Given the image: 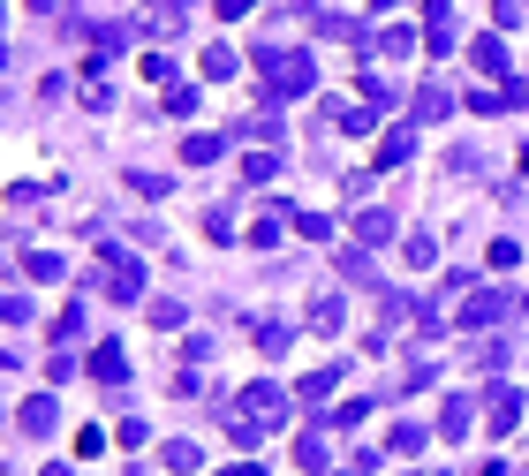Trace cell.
Wrapping results in <instances>:
<instances>
[{
	"mask_svg": "<svg viewBox=\"0 0 529 476\" xmlns=\"http://www.w3.org/2000/svg\"><path fill=\"white\" fill-rule=\"evenodd\" d=\"M499 99H507V106H529V84H507Z\"/></svg>",
	"mask_w": 529,
	"mask_h": 476,
	"instance_id": "cell-31",
	"label": "cell"
},
{
	"mask_svg": "<svg viewBox=\"0 0 529 476\" xmlns=\"http://www.w3.org/2000/svg\"><path fill=\"white\" fill-rule=\"evenodd\" d=\"M99 288H106V295H121V303H137V288H144V272L129 265L114 242H106V272H99Z\"/></svg>",
	"mask_w": 529,
	"mask_h": 476,
	"instance_id": "cell-2",
	"label": "cell"
},
{
	"mask_svg": "<svg viewBox=\"0 0 529 476\" xmlns=\"http://www.w3.org/2000/svg\"><path fill=\"white\" fill-rule=\"evenodd\" d=\"M341 318H348V310L333 303V295H318V303H310V325H318V333H341Z\"/></svg>",
	"mask_w": 529,
	"mask_h": 476,
	"instance_id": "cell-17",
	"label": "cell"
},
{
	"mask_svg": "<svg viewBox=\"0 0 529 476\" xmlns=\"http://www.w3.org/2000/svg\"><path fill=\"white\" fill-rule=\"evenodd\" d=\"M295 227H303V242H333V220H318V212H303Z\"/></svg>",
	"mask_w": 529,
	"mask_h": 476,
	"instance_id": "cell-27",
	"label": "cell"
},
{
	"mask_svg": "<svg viewBox=\"0 0 529 476\" xmlns=\"http://www.w3.org/2000/svg\"><path fill=\"white\" fill-rule=\"evenodd\" d=\"M23 272H31V280H61V257H53V250H31V257H23Z\"/></svg>",
	"mask_w": 529,
	"mask_h": 476,
	"instance_id": "cell-23",
	"label": "cell"
},
{
	"mask_svg": "<svg viewBox=\"0 0 529 476\" xmlns=\"http://www.w3.org/2000/svg\"><path fill=\"white\" fill-rule=\"evenodd\" d=\"M446 106H454V99H446V84H424V91H416V121H439Z\"/></svg>",
	"mask_w": 529,
	"mask_h": 476,
	"instance_id": "cell-15",
	"label": "cell"
},
{
	"mask_svg": "<svg viewBox=\"0 0 529 476\" xmlns=\"http://www.w3.org/2000/svg\"><path fill=\"white\" fill-rule=\"evenodd\" d=\"M446 424H439V439H461V431H469V401H461V393H446V408H439Z\"/></svg>",
	"mask_w": 529,
	"mask_h": 476,
	"instance_id": "cell-12",
	"label": "cell"
},
{
	"mask_svg": "<svg viewBox=\"0 0 529 476\" xmlns=\"http://www.w3.org/2000/svg\"><path fill=\"white\" fill-rule=\"evenodd\" d=\"M212 8H220V16H227V23H235V16H250L257 0H212Z\"/></svg>",
	"mask_w": 529,
	"mask_h": 476,
	"instance_id": "cell-29",
	"label": "cell"
},
{
	"mask_svg": "<svg viewBox=\"0 0 529 476\" xmlns=\"http://www.w3.org/2000/svg\"><path fill=\"white\" fill-rule=\"evenodd\" d=\"M356 242H371V250H378V242H393V220H386V212H363V220H356Z\"/></svg>",
	"mask_w": 529,
	"mask_h": 476,
	"instance_id": "cell-16",
	"label": "cell"
},
{
	"mask_svg": "<svg viewBox=\"0 0 529 476\" xmlns=\"http://www.w3.org/2000/svg\"><path fill=\"white\" fill-rule=\"evenodd\" d=\"M46 476H76V469H46Z\"/></svg>",
	"mask_w": 529,
	"mask_h": 476,
	"instance_id": "cell-34",
	"label": "cell"
},
{
	"mask_svg": "<svg viewBox=\"0 0 529 476\" xmlns=\"http://www.w3.org/2000/svg\"><path fill=\"white\" fill-rule=\"evenodd\" d=\"M393 454H424V424H401V431H393Z\"/></svg>",
	"mask_w": 529,
	"mask_h": 476,
	"instance_id": "cell-26",
	"label": "cell"
},
{
	"mask_svg": "<svg viewBox=\"0 0 529 476\" xmlns=\"http://www.w3.org/2000/svg\"><path fill=\"white\" fill-rule=\"evenodd\" d=\"M469 61L492 68V76H507V46H499V38H477V46H469Z\"/></svg>",
	"mask_w": 529,
	"mask_h": 476,
	"instance_id": "cell-13",
	"label": "cell"
},
{
	"mask_svg": "<svg viewBox=\"0 0 529 476\" xmlns=\"http://www.w3.org/2000/svg\"><path fill=\"white\" fill-rule=\"evenodd\" d=\"M409 46H416V31H401V23H393V31H378V53H386V61H401Z\"/></svg>",
	"mask_w": 529,
	"mask_h": 476,
	"instance_id": "cell-22",
	"label": "cell"
},
{
	"mask_svg": "<svg viewBox=\"0 0 529 476\" xmlns=\"http://www.w3.org/2000/svg\"><path fill=\"white\" fill-rule=\"evenodd\" d=\"M197 461H205V454H197V439H174V446H167V469H174V476H189Z\"/></svg>",
	"mask_w": 529,
	"mask_h": 476,
	"instance_id": "cell-19",
	"label": "cell"
},
{
	"mask_svg": "<svg viewBox=\"0 0 529 476\" xmlns=\"http://www.w3.org/2000/svg\"><path fill=\"white\" fill-rule=\"evenodd\" d=\"M514 416H522V401L499 386V393H492V431H514Z\"/></svg>",
	"mask_w": 529,
	"mask_h": 476,
	"instance_id": "cell-18",
	"label": "cell"
},
{
	"mask_svg": "<svg viewBox=\"0 0 529 476\" xmlns=\"http://www.w3.org/2000/svg\"><path fill=\"white\" fill-rule=\"evenodd\" d=\"M424 38H431V53L454 46V8H446V0H424Z\"/></svg>",
	"mask_w": 529,
	"mask_h": 476,
	"instance_id": "cell-5",
	"label": "cell"
},
{
	"mask_svg": "<svg viewBox=\"0 0 529 476\" xmlns=\"http://www.w3.org/2000/svg\"><path fill=\"white\" fill-rule=\"evenodd\" d=\"M23 8H31V16H53V0H23Z\"/></svg>",
	"mask_w": 529,
	"mask_h": 476,
	"instance_id": "cell-32",
	"label": "cell"
},
{
	"mask_svg": "<svg viewBox=\"0 0 529 476\" xmlns=\"http://www.w3.org/2000/svg\"><path fill=\"white\" fill-rule=\"evenodd\" d=\"M333 386H341V363H318V371H310V378H303L295 393H303V401H325Z\"/></svg>",
	"mask_w": 529,
	"mask_h": 476,
	"instance_id": "cell-10",
	"label": "cell"
},
{
	"mask_svg": "<svg viewBox=\"0 0 529 476\" xmlns=\"http://www.w3.org/2000/svg\"><path fill=\"white\" fill-rule=\"evenodd\" d=\"M507 303H514L507 288H477L469 303H461V325H492V318H507Z\"/></svg>",
	"mask_w": 529,
	"mask_h": 476,
	"instance_id": "cell-4",
	"label": "cell"
},
{
	"mask_svg": "<svg viewBox=\"0 0 529 476\" xmlns=\"http://www.w3.org/2000/svg\"><path fill=\"white\" fill-rule=\"evenodd\" d=\"M242 416H250V424H265V431H273L280 416H288V393H280V386H250V393H242Z\"/></svg>",
	"mask_w": 529,
	"mask_h": 476,
	"instance_id": "cell-3",
	"label": "cell"
},
{
	"mask_svg": "<svg viewBox=\"0 0 529 476\" xmlns=\"http://www.w3.org/2000/svg\"><path fill=\"white\" fill-rule=\"evenodd\" d=\"M121 371H129V356H121V340H99V348H91V378L121 386Z\"/></svg>",
	"mask_w": 529,
	"mask_h": 476,
	"instance_id": "cell-7",
	"label": "cell"
},
{
	"mask_svg": "<svg viewBox=\"0 0 529 476\" xmlns=\"http://www.w3.org/2000/svg\"><path fill=\"white\" fill-rule=\"evenodd\" d=\"M31 318V303H16V295H0V325H23Z\"/></svg>",
	"mask_w": 529,
	"mask_h": 476,
	"instance_id": "cell-28",
	"label": "cell"
},
{
	"mask_svg": "<svg viewBox=\"0 0 529 476\" xmlns=\"http://www.w3.org/2000/svg\"><path fill=\"white\" fill-rule=\"evenodd\" d=\"M16 424H23V431H31V439H46V431H53V424H61V408H53V401H46V393H31V401H23V416H16Z\"/></svg>",
	"mask_w": 529,
	"mask_h": 476,
	"instance_id": "cell-6",
	"label": "cell"
},
{
	"mask_svg": "<svg viewBox=\"0 0 529 476\" xmlns=\"http://www.w3.org/2000/svg\"><path fill=\"white\" fill-rule=\"evenodd\" d=\"M363 416H371V401H341V408H333V431H356Z\"/></svg>",
	"mask_w": 529,
	"mask_h": 476,
	"instance_id": "cell-24",
	"label": "cell"
},
{
	"mask_svg": "<svg viewBox=\"0 0 529 476\" xmlns=\"http://www.w3.org/2000/svg\"><path fill=\"white\" fill-rule=\"evenodd\" d=\"M220 152H227V136H212V129L182 136V159H189V167H205V159H220Z\"/></svg>",
	"mask_w": 529,
	"mask_h": 476,
	"instance_id": "cell-9",
	"label": "cell"
},
{
	"mask_svg": "<svg viewBox=\"0 0 529 476\" xmlns=\"http://www.w3.org/2000/svg\"><path fill=\"white\" fill-rule=\"evenodd\" d=\"M409 152H416V136H409V129H393L386 144H378V159H386V167H401V159H409Z\"/></svg>",
	"mask_w": 529,
	"mask_h": 476,
	"instance_id": "cell-20",
	"label": "cell"
},
{
	"mask_svg": "<svg viewBox=\"0 0 529 476\" xmlns=\"http://www.w3.org/2000/svg\"><path fill=\"white\" fill-rule=\"evenodd\" d=\"M257 61V76H265V91H273V99H295V91H310L318 84V68H310V53H250Z\"/></svg>",
	"mask_w": 529,
	"mask_h": 476,
	"instance_id": "cell-1",
	"label": "cell"
},
{
	"mask_svg": "<svg viewBox=\"0 0 529 476\" xmlns=\"http://www.w3.org/2000/svg\"><path fill=\"white\" fill-rule=\"evenodd\" d=\"M235 68H242L235 46H205V76H212V84H220V76H235Z\"/></svg>",
	"mask_w": 529,
	"mask_h": 476,
	"instance_id": "cell-14",
	"label": "cell"
},
{
	"mask_svg": "<svg viewBox=\"0 0 529 476\" xmlns=\"http://www.w3.org/2000/svg\"><path fill=\"white\" fill-rule=\"evenodd\" d=\"M484 476H507V469H499V461H492V469H484Z\"/></svg>",
	"mask_w": 529,
	"mask_h": 476,
	"instance_id": "cell-33",
	"label": "cell"
},
{
	"mask_svg": "<svg viewBox=\"0 0 529 476\" xmlns=\"http://www.w3.org/2000/svg\"><path fill=\"white\" fill-rule=\"evenodd\" d=\"M295 461H303V469H325V461H333V439H325V424L295 439Z\"/></svg>",
	"mask_w": 529,
	"mask_h": 476,
	"instance_id": "cell-8",
	"label": "cell"
},
{
	"mask_svg": "<svg viewBox=\"0 0 529 476\" xmlns=\"http://www.w3.org/2000/svg\"><path fill=\"white\" fill-rule=\"evenodd\" d=\"M401 318H409V295H378V333H386V325H401Z\"/></svg>",
	"mask_w": 529,
	"mask_h": 476,
	"instance_id": "cell-21",
	"label": "cell"
},
{
	"mask_svg": "<svg viewBox=\"0 0 529 476\" xmlns=\"http://www.w3.org/2000/svg\"><path fill=\"white\" fill-rule=\"evenodd\" d=\"M235 136H242V144H280V121L273 114H250V121H235Z\"/></svg>",
	"mask_w": 529,
	"mask_h": 476,
	"instance_id": "cell-11",
	"label": "cell"
},
{
	"mask_svg": "<svg viewBox=\"0 0 529 476\" xmlns=\"http://www.w3.org/2000/svg\"><path fill=\"white\" fill-rule=\"evenodd\" d=\"M242 182H273V152H250V159H242Z\"/></svg>",
	"mask_w": 529,
	"mask_h": 476,
	"instance_id": "cell-25",
	"label": "cell"
},
{
	"mask_svg": "<svg viewBox=\"0 0 529 476\" xmlns=\"http://www.w3.org/2000/svg\"><path fill=\"white\" fill-rule=\"evenodd\" d=\"M333 476H371V454H356L348 469H333Z\"/></svg>",
	"mask_w": 529,
	"mask_h": 476,
	"instance_id": "cell-30",
	"label": "cell"
}]
</instances>
